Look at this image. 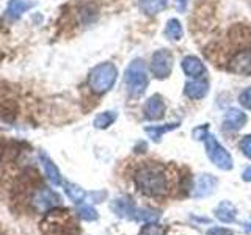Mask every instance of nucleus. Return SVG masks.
Masks as SVG:
<instances>
[{
	"label": "nucleus",
	"instance_id": "1",
	"mask_svg": "<svg viewBox=\"0 0 251 235\" xmlns=\"http://www.w3.org/2000/svg\"><path fill=\"white\" fill-rule=\"evenodd\" d=\"M135 182L140 190L149 194H165L170 188L168 172L160 164H145L135 174Z\"/></svg>",
	"mask_w": 251,
	"mask_h": 235
},
{
	"label": "nucleus",
	"instance_id": "2",
	"mask_svg": "<svg viewBox=\"0 0 251 235\" xmlns=\"http://www.w3.org/2000/svg\"><path fill=\"white\" fill-rule=\"evenodd\" d=\"M118 77V69L113 63H100L90 70L88 85L93 93L104 94L113 88Z\"/></svg>",
	"mask_w": 251,
	"mask_h": 235
},
{
	"label": "nucleus",
	"instance_id": "3",
	"mask_svg": "<svg viewBox=\"0 0 251 235\" xmlns=\"http://www.w3.org/2000/svg\"><path fill=\"white\" fill-rule=\"evenodd\" d=\"M124 82L127 91L132 97H138L148 88V69L145 61L141 58H135L126 69Z\"/></svg>",
	"mask_w": 251,
	"mask_h": 235
},
{
	"label": "nucleus",
	"instance_id": "4",
	"mask_svg": "<svg viewBox=\"0 0 251 235\" xmlns=\"http://www.w3.org/2000/svg\"><path fill=\"white\" fill-rule=\"evenodd\" d=\"M173 53L167 49H160L154 52L152 58H151V72L155 78H159V80H163V78H167L171 70H173Z\"/></svg>",
	"mask_w": 251,
	"mask_h": 235
},
{
	"label": "nucleus",
	"instance_id": "5",
	"mask_svg": "<svg viewBox=\"0 0 251 235\" xmlns=\"http://www.w3.org/2000/svg\"><path fill=\"white\" fill-rule=\"evenodd\" d=\"M227 70L237 75H251V49H242L235 52L229 63H227Z\"/></svg>",
	"mask_w": 251,
	"mask_h": 235
},
{
	"label": "nucleus",
	"instance_id": "6",
	"mask_svg": "<svg viewBox=\"0 0 251 235\" xmlns=\"http://www.w3.org/2000/svg\"><path fill=\"white\" fill-rule=\"evenodd\" d=\"M58 201H60L58 196L55 194L53 191L47 190V188H43V190L36 191L35 196H33V199H31V202H33L35 209L41 210V212L49 210V209H52L53 206H57Z\"/></svg>",
	"mask_w": 251,
	"mask_h": 235
},
{
	"label": "nucleus",
	"instance_id": "7",
	"mask_svg": "<svg viewBox=\"0 0 251 235\" xmlns=\"http://www.w3.org/2000/svg\"><path fill=\"white\" fill-rule=\"evenodd\" d=\"M184 93L190 99H202L209 93V83L207 80H202V78H193V80L185 83Z\"/></svg>",
	"mask_w": 251,
	"mask_h": 235
},
{
	"label": "nucleus",
	"instance_id": "8",
	"mask_svg": "<svg viewBox=\"0 0 251 235\" xmlns=\"http://www.w3.org/2000/svg\"><path fill=\"white\" fill-rule=\"evenodd\" d=\"M182 70L185 72V75L192 77V78H201L206 72V68H204L202 61L195 57V55H188L182 60Z\"/></svg>",
	"mask_w": 251,
	"mask_h": 235
},
{
	"label": "nucleus",
	"instance_id": "9",
	"mask_svg": "<svg viewBox=\"0 0 251 235\" xmlns=\"http://www.w3.org/2000/svg\"><path fill=\"white\" fill-rule=\"evenodd\" d=\"M36 5L33 0H10L6 6V16L10 19H19L24 13H27Z\"/></svg>",
	"mask_w": 251,
	"mask_h": 235
},
{
	"label": "nucleus",
	"instance_id": "10",
	"mask_svg": "<svg viewBox=\"0 0 251 235\" xmlns=\"http://www.w3.org/2000/svg\"><path fill=\"white\" fill-rule=\"evenodd\" d=\"M207 149H209L210 157L214 159L215 163L220 164V166H223V168L231 166V159H229V155H227V154L225 152V149H223L222 146H220L214 138H209V141H207Z\"/></svg>",
	"mask_w": 251,
	"mask_h": 235
},
{
	"label": "nucleus",
	"instance_id": "11",
	"mask_svg": "<svg viewBox=\"0 0 251 235\" xmlns=\"http://www.w3.org/2000/svg\"><path fill=\"white\" fill-rule=\"evenodd\" d=\"M145 113H146V118H149V119H160V118L163 116L165 104H163V100L159 94H155V96H152L146 102Z\"/></svg>",
	"mask_w": 251,
	"mask_h": 235
},
{
	"label": "nucleus",
	"instance_id": "12",
	"mask_svg": "<svg viewBox=\"0 0 251 235\" xmlns=\"http://www.w3.org/2000/svg\"><path fill=\"white\" fill-rule=\"evenodd\" d=\"M39 157H41V163H43V168L46 171V176L49 177V180H50L53 185H60L61 184V177H60L58 168L55 166V163L46 154H41Z\"/></svg>",
	"mask_w": 251,
	"mask_h": 235
},
{
	"label": "nucleus",
	"instance_id": "13",
	"mask_svg": "<svg viewBox=\"0 0 251 235\" xmlns=\"http://www.w3.org/2000/svg\"><path fill=\"white\" fill-rule=\"evenodd\" d=\"M168 5V0H140V10L148 16H154L163 11Z\"/></svg>",
	"mask_w": 251,
	"mask_h": 235
},
{
	"label": "nucleus",
	"instance_id": "14",
	"mask_svg": "<svg viewBox=\"0 0 251 235\" xmlns=\"http://www.w3.org/2000/svg\"><path fill=\"white\" fill-rule=\"evenodd\" d=\"M165 36L170 38L171 41H179V39L184 36L182 24L177 19H170L167 22V27H165Z\"/></svg>",
	"mask_w": 251,
	"mask_h": 235
},
{
	"label": "nucleus",
	"instance_id": "15",
	"mask_svg": "<svg viewBox=\"0 0 251 235\" xmlns=\"http://www.w3.org/2000/svg\"><path fill=\"white\" fill-rule=\"evenodd\" d=\"M245 121H247L245 113H242L237 108H231L229 112L226 113V118H225V124L227 125V127H232V129L240 127Z\"/></svg>",
	"mask_w": 251,
	"mask_h": 235
},
{
	"label": "nucleus",
	"instance_id": "16",
	"mask_svg": "<svg viewBox=\"0 0 251 235\" xmlns=\"http://www.w3.org/2000/svg\"><path fill=\"white\" fill-rule=\"evenodd\" d=\"M115 119H116L115 112H104L99 116H96V119H94V127L96 129H107L110 124H113Z\"/></svg>",
	"mask_w": 251,
	"mask_h": 235
},
{
	"label": "nucleus",
	"instance_id": "17",
	"mask_svg": "<svg viewBox=\"0 0 251 235\" xmlns=\"http://www.w3.org/2000/svg\"><path fill=\"white\" fill-rule=\"evenodd\" d=\"M239 102H240V104H242L243 107H245V108L251 110V86H248L247 90H243V91L240 93Z\"/></svg>",
	"mask_w": 251,
	"mask_h": 235
},
{
	"label": "nucleus",
	"instance_id": "18",
	"mask_svg": "<svg viewBox=\"0 0 251 235\" xmlns=\"http://www.w3.org/2000/svg\"><path fill=\"white\" fill-rule=\"evenodd\" d=\"M66 193L73 198L74 201H78L83 196V193L78 190V187H75V185H71V184H66Z\"/></svg>",
	"mask_w": 251,
	"mask_h": 235
},
{
	"label": "nucleus",
	"instance_id": "19",
	"mask_svg": "<svg viewBox=\"0 0 251 235\" xmlns=\"http://www.w3.org/2000/svg\"><path fill=\"white\" fill-rule=\"evenodd\" d=\"M176 125H177V124H170V125H167V127H154V129H152V127H148V129H146V132H148V133H151V135H152L154 138H159V135H160L162 132L175 129Z\"/></svg>",
	"mask_w": 251,
	"mask_h": 235
},
{
	"label": "nucleus",
	"instance_id": "20",
	"mask_svg": "<svg viewBox=\"0 0 251 235\" xmlns=\"http://www.w3.org/2000/svg\"><path fill=\"white\" fill-rule=\"evenodd\" d=\"M242 149H243V152H245L248 157H251V135L247 137V138H243V141H242Z\"/></svg>",
	"mask_w": 251,
	"mask_h": 235
},
{
	"label": "nucleus",
	"instance_id": "21",
	"mask_svg": "<svg viewBox=\"0 0 251 235\" xmlns=\"http://www.w3.org/2000/svg\"><path fill=\"white\" fill-rule=\"evenodd\" d=\"M187 3H188V0H176V8L180 13H184L187 8Z\"/></svg>",
	"mask_w": 251,
	"mask_h": 235
}]
</instances>
